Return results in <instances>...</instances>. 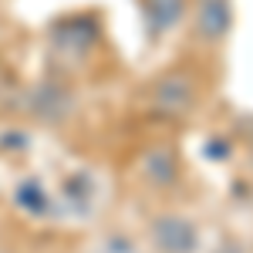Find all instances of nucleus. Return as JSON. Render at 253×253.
Returning <instances> with one entry per match:
<instances>
[{
    "instance_id": "1a4fd4ad",
    "label": "nucleus",
    "mask_w": 253,
    "mask_h": 253,
    "mask_svg": "<svg viewBox=\"0 0 253 253\" xmlns=\"http://www.w3.org/2000/svg\"><path fill=\"white\" fill-rule=\"evenodd\" d=\"M88 253H142V247H138L135 240L128 233H105V236H98L95 243L88 247Z\"/></svg>"
},
{
    "instance_id": "9d476101",
    "label": "nucleus",
    "mask_w": 253,
    "mask_h": 253,
    "mask_svg": "<svg viewBox=\"0 0 253 253\" xmlns=\"http://www.w3.org/2000/svg\"><path fill=\"white\" fill-rule=\"evenodd\" d=\"M219 253H247V250H243L240 243H233V240H230V243H226V247H223V250H219Z\"/></svg>"
},
{
    "instance_id": "20e7f679",
    "label": "nucleus",
    "mask_w": 253,
    "mask_h": 253,
    "mask_svg": "<svg viewBox=\"0 0 253 253\" xmlns=\"http://www.w3.org/2000/svg\"><path fill=\"white\" fill-rule=\"evenodd\" d=\"M193 24H196L199 41H206V44L223 41L230 34V27H233V7H230V0H199Z\"/></svg>"
},
{
    "instance_id": "6e6552de",
    "label": "nucleus",
    "mask_w": 253,
    "mask_h": 253,
    "mask_svg": "<svg viewBox=\"0 0 253 253\" xmlns=\"http://www.w3.org/2000/svg\"><path fill=\"white\" fill-rule=\"evenodd\" d=\"M14 203L31 216H51L54 213V193L41 179H24L17 186V193H14Z\"/></svg>"
},
{
    "instance_id": "f257e3e1",
    "label": "nucleus",
    "mask_w": 253,
    "mask_h": 253,
    "mask_svg": "<svg viewBox=\"0 0 253 253\" xmlns=\"http://www.w3.org/2000/svg\"><path fill=\"white\" fill-rule=\"evenodd\" d=\"M156 253H196L199 250V226L182 213H162L149 226Z\"/></svg>"
},
{
    "instance_id": "f03ea898",
    "label": "nucleus",
    "mask_w": 253,
    "mask_h": 253,
    "mask_svg": "<svg viewBox=\"0 0 253 253\" xmlns=\"http://www.w3.org/2000/svg\"><path fill=\"white\" fill-rule=\"evenodd\" d=\"M196 95H199L196 91V78L189 71H166L152 84V108L159 115L179 118L196 105Z\"/></svg>"
},
{
    "instance_id": "0eeeda50",
    "label": "nucleus",
    "mask_w": 253,
    "mask_h": 253,
    "mask_svg": "<svg viewBox=\"0 0 253 253\" xmlns=\"http://www.w3.org/2000/svg\"><path fill=\"white\" fill-rule=\"evenodd\" d=\"M31 108H34V115L41 122H64V118L71 115L75 101L58 84H38L34 95H31Z\"/></svg>"
},
{
    "instance_id": "423d86ee",
    "label": "nucleus",
    "mask_w": 253,
    "mask_h": 253,
    "mask_svg": "<svg viewBox=\"0 0 253 253\" xmlns=\"http://www.w3.org/2000/svg\"><path fill=\"white\" fill-rule=\"evenodd\" d=\"M138 169H142V179L152 182V186H172L175 179H179V156L169 145H152L142 156Z\"/></svg>"
},
{
    "instance_id": "9b49d317",
    "label": "nucleus",
    "mask_w": 253,
    "mask_h": 253,
    "mask_svg": "<svg viewBox=\"0 0 253 253\" xmlns=\"http://www.w3.org/2000/svg\"><path fill=\"white\" fill-rule=\"evenodd\" d=\"M0 253H10V250H0Z\"/></svg>"
},
{
    "instance_id": "7ed1b4c3",
    "label": "nucleus",
    "mask_w": 253,
    "mask_h": 253,
    "mask_svg": "<svg viewBox=\"0 0 253 253\" xmlns=\"http://www.w3.org/2000/svg\"><path fill=\"white\" fill-rule=\"evenodd\" d=\"M95 41H98V24L91 17H68L51 31L54 51H58L61 58H68V61L88 58V51L95 47Z\"/></svg>"
},
{
    "instance_id": "39448f33",
    "label": "nucleus",
    "mask_w": 253,
    "mask_h": 253,
    "mask_svg": "<svg viewBox=\"0 0 253 253\" xmlns=\"http://www.w3.org/2000/svg\"><path fill=\"white\" fill-rule=\"evenodd\" d=\"M189 10V0H142V24L152 41L175 31Z\"/></svg>"
}]
</instances>
